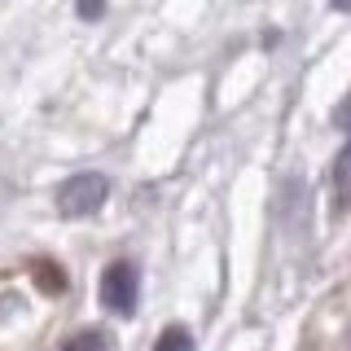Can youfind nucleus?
Returning a JSON list of instances; mask_svg holds the SVG:
<instances>
[{"instance_id": "nucleus-8", "label": "nucleus", "mask_w": 351, "mask_h": 351, "mask_svg": "<svg viewBox=\"0 0 351 351\" xmlns=\"http://www.w3.org/2000/svg\"><path fill=\"white\" fill-rule=\"evenodd\" d=\"M347 180H351V149H343V158H338V184L347 189Z\"/></svg>"}, {"instance_id": "nucleus-4", "label": "nucleus", "mask_w": 351, "mask_h": 351, "mask_svg": "<svg viewBox=\"0 0 351 351\" xmlns=\"http://www.w3.org/2000/svg\"><path fill=\"white\" fill-rule=\"evenodd\" d=\"M62 351H110V334H101V329H80V334H71L62 343Z\"/></svg>"}, {"instance_id": "nucleus-7", "label": "nucleus", "mask_w": 351, "mask_h": 351, "mask_svg": "<svg viewBox=\"0 0 351 351\" xmlns=\"http://www.w3.org/2000/svg\"><path fill=\"white\" fill-rule=\"evenodd\" d=\"M101 14H106V0H80V18L93 22V18H101Z\"/></svg>"}, {"instance_id": "nucleus-5", "label": "nucleus", "mask_w": 351, "mask_h": 351, "mask_svg": "<svg viewBox=\"0 0 351 351\" xmlns=\"http://www.w3.org/2000/svg\"><path fill=\"white\" fill-rule=\"evenodd\" d=\"M154 351H193V338L184 325H167L158 334V343H154Z\"/></svg>"}, {"instance_id": "nucleus-6", "label": "nucleus", "mask_w": 351, "mask_h": 351, "mask_svg": "<svg viewBox=\"0 0 351 351\" xmlns=\"http://www.w3.org/2000/svg\"><path fill=\"white\" fill-rule=\"evenodd\" d=\"M334 128H343V132H351V93H347L343 101L334 106Z\"/></svg>"}, {"instance_id": "nucleus-3", "label": "nucleus", "mask_w": 351, "mask_h": 351, "mask_svg": "<svg viewBox=\"0 0 351 351\" xmlns=\"http://www.w3.org/2000/svg\"><path fill=\"white\" fill-rule=\"evenodd\" d=\"M31 277H36V285L44 294H62L66 290V272L58 268V263H49V259H36L31 263Z\"/></svg>"}, {"instance_id": "nucleus-9", "label": "nucleus", "mask_w": 351, "mask_h": 351, "mask_svg": "<svg viewBox=\"0 0 351 351\" xmlns=\"http://www.w3.org/2000/svg\"><path fill=\"white\" fill-rule=\"evenodd\" d=\"M334 5H338V9H351V0H334Z\"/></svg>"}, {"instance_id": "nucleus-2", "label": "nucleus", "mask_w": 351, "mask_h": 351, "mask_svg": "<svg viewBox=\"0 0 351 351\" xmlns=\"http://www.w3.org/2000/svg\"><path fill=\"white\" fill-rule=\"evenodd\" d=\"M136 294H141V277H136V263L114 259L101 272V303L114 316H132L136 312Z\"/></svg>"}, {"instance_id": "nucleus-1", "label": "nucleus", "mask_w": 351, "mask_h": 351, "mask_svg": "<svg viewBox=\"0 0 351 351\" xmlns=\"http://www.w3.org/2000/svg\"><path fill=\"white\" fill-rule=\"evenodd\" d=\"M106 193H110L106 176H97V171H80V176H71V180H66L62 189H58V211H62L66 219H84V215L101 211Z\"/></svg>"}]
</instances>
